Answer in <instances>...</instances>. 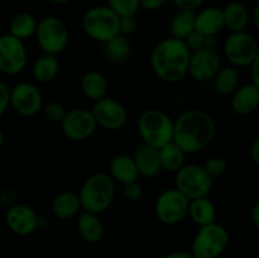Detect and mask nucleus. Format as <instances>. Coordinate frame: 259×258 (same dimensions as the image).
I'll list each match as a JSON object with an SVG mask.
<instances>
[{"label":"nucleus","instance_id":"1","mask_svg":"<svg viewBox=\"0 0 259 258\" xmlns=\"http://www.w3.org/2000/svg\"><path fill=\"white\" fill-rule=\"evenodd\" d=\"M217 125L207 111L202 109H189L174 120L172 141L186 154L204 151L214 139Z\"/></svg>","mask_w":259,"mask_h":258},{"label":"nucleus","instance_id":"2","mask_svg":"<svg viewBox=\"0 0 259 258\" xmlns=\"http://www.w3.org/2000/svg\"><path fill=\"white\" fill-rule=\"evenodd\" d=\"M191 51L182 39L169 37L159 40L151 52V67L154 75L167 83L184 80L189 72Z\"/></svg>","mask_w":259,"mask_h":258},{"label":"nucleus","instance_id":"3","mask_svg":"<svg viewBox=\"0 0 259 258\" xmlns=\"http://www.w3.org/2000/svg\"><path fill=\"white\" fill-rule=\"evenodd\" d=\"M81 209L99 214L106 211L115 199V182L110 175L96 172L89 176L78 191Z\"/></svg>","mask_w":259,"mask_h":258},{"label":"nucleus","instance_id":"4","mask_svg":"<svg viewBox=\"0 0 259 258\" xmlns=\"http://www.w3.org/2000/svg\"><path fill=\"white\" fill-rule=\"evenodd\" d=\"M142 143L161 148L174 139V119L161 109H147L142 111L137 121Z\"/></svg>","mask_w":259,"mask_h":258},{"label":"nucleus","instance_id":"5","mask_svg":"<svg viewBox=\"0 0 259 258\" xmlns=\"http://www.w3.org/2000/svg\"><path fill=\"white\" fill-rule=\"evenodd\" d=\"M229 242L225 227L214 222L199 228L192 240L191 253L195 258H219L227 250Z\"/></svg>","mask_w":259,"mask_h":258},{"label":"nucleus","instance_id":"6","mask_svg":"<svg viewBox=\"0 0 259 258\" xmlns=\"http://www.w3.org/2000/svg\"><path fill=\"white\" fill-rule=\"evenodd\" d=\"M120 17L109 7H94L82 17V29L91 39L106 43L119 33Z\"/></svg>","mask_w":259,"mask_h":258},{"label":"nucleus","instance_id":"7","mask_svg":"<svg viewBox=\"0 0 259 258\" xmlns=\"http://www.w3.org/2000/svg\"><path fill=\"white\" fill-rule=\"evenodd\" d=\"M212 181L204 166L196 163L185 164L175 174V187L189 200L207 196L211 192Z\"/></svg>","mask_w":259,"mask_h":258},{"label":"nucleus","instance_id":"8","mask_svg":"<svg viewBox=\"0 0 259 258\" xmlns=\"http://www.w3.org/2000/svg\"><path fill=\"white\" fill-rule=\"evenodd\" d=\"M34 35L42 52L53 56L62 53L70 39L66 24L56 17L42 18L38 22Z\"/></svg>","mask_w":259,"mask_h":258},{"label":"nucleus","instance_id":"9","mask_svg":"<svg viewBox=\"0 0 259 258\" xmlns=\"http://www.w3.org/2000/svg\"><path fill=\"white\" fill-rule=\"evenodd\" d=\"M190 200L176 187L166 189L157 196L154 214L164 225L180 224L189 212Z\"/></svg>","mask_w":259,"mask_h":258},{"label":"nucleus","instance_id":"10","mask_svg":"<svg viewBox=\"0 0 259 258\" xmlns=\"http://www.w3.org/2000/svg\"><path fill=\"white\" fill-rule=\"evenodd\" d=\"M223 51L233 67H247L257 57L259 46L255 38L244 30L230 33L225 39Z\"/></svg>","mask_w":259,"mask_h":258},{"label":"nucleus","instance_id":"11","mask_svg":"<svg viewBox=\"0 0 259 258\" xmlns=\"http://www.w3.org/2000/svg\"><path fill=\"white\" fill-rule=\"evenodd\" d=\"M28 62V51L23 40L12 34L0 35V72L8 76L19 75Z\"/></svg>","mask_w":259,"mask_h":258},{"label":"nucleus","instance_id":"12","mask_svg":"<svg viewBox=\"0 0 259 258\" xmlns=\"http://www.w3.org/2000/svg\"><path fill=\"white\" fill-rule=\"evenodd\" d=\"M61 128L68 139L83 142L95 134L98 124L91 110L85 108H75L67 110V114L61 121Z\"/></svg>","mask_w":259,"mask_h":258},{"label":"nucleus","instance_id":"13","mask_svg":"<svg viewBox=\"0 0 259 258\" xmlns=\"http://www.w3.org/2000/svg\"><path fill=\"white\" fill-rule=\"evenodd\" d=\"M222 68V57L215 48L202 47L191 52L189 62V72L192 80L197 82H209Z\"/></svg>","mask_w":259,"mask_h":258},{"label":"nucleus","instance_id":"14","mask_svg":"<svg viewBox=\"0 0 259 258\" xmlns=\"http://www.w3.org/2000/svg\"><path fill=\"white\" fill-rule=\"evenodd\" d=\"M98 126L106 131H119L125 126L128 121V111L125 106L116 99L105 96L95 101L91 109Z\"/></svg>","mask_w":259,"mask_h":258},{"label":"nucleus","instance_id":"15","mask_svg":"<svg viewBox=\"0 0 259 258\" xmlns=\"http://www.w3.org/2000/svg\"><path fill=\"white\" fill-rule=\"evenodd\" d=\"M10 106L23 116H33L43 108V96L37 85L28 81L18 82L10 89Z\"/></svg>","mask_w":259,"mask_h":258},{"label":"nucleus","instance_id":"16","mask_svg":"<svg viewBox=\"0 0 259 258\" xmlns=\"http://www.w3.org/2000/svg\"><path fill=\"white\" fill-rule=\"evenodd\" d=\"M38 219L37 212L25 204L10 205L5 212L7 227L18 235L33 234L38 229Z\"/></svg>","mask_w":259,"mask_h":258},{"label":"nucleus","instance_id":"17","mask_svg":"<svg viewBox=\"0 0 259 258\" xmlns=\"http://www.w3.org/2000/svg\"><path fill=\"white\" fill-rule=\"evenodd\" d=\"M133 158L139 176L144 179H153L162 171L158 148H154L149 144H139L134 151Z\"/></svg>","mask_w":259,"mask_h":258},{"label":"nucleus","instance_id":"18","mask_svg":"<svg viewBox=\"0 0 259 258\" xmlns=\"http://www.w3.org/2000/svg\"><path fill=\"white\" fill-rule=\"evenodd\" d=\"M230 108L237 115H249L259 108V90L250 83L239 86L230 99Z\"/></svg>","mask_w":259,"mask_h":258},{"label":"nucleus","instance_id":"19","mask_svg":"<svg viewBox=\"0 0 259 258\" xmlns=\"http://www.w3.org/2000/svg\"><path fill=\"white\" fill-rule=\"evenodd\" d=\"M224 28L223 10L219 8H205L195 15V30L205 37H217Z\"/></svg>","mask_w":259,"mask_h":258},{"label":"nucleus","instance_id":"20","mask_svg":"<svg viewBox=\"0 0 259 258\" xmlns=\"http://www.w3.org/2000/svg\"><path fill=\"white\" fill-rule=\"evenodd\" d=\"M109 172L114 182H119L121 185L138 181L139 179L136 162H134L133 156H129V154L121 153L113 157L109 164Z\"/></svg>","mask_w":259,"mask_h":258},{"label":"nucleus","instance_id":"21","mask_svg":"<svg viewBox=\"0 0 259 258\" xmlns=\"http://www.w3.org/2000/svg\"><path fill=\"white\" fill-rule=\"evenodd\" d=\"M77 232L86 243L100 242L104 235V224L99 214L82 211L77 218Z\"/></svg>","mask_w":259,"mask_h":258},{"label":"nucleus","instance_id":"22","mask_svg":"<svg viewBox=\"0 0 259 258\" xmlns=\"http://www.w3.org/2000/svg\"><path fill=\"white\" fill-rule=\"evenodd\" d=\"M80 88L83 96L91 101H98L105 98L108 93V81L99 71H88L80 80Z\"/></svg>","mask_w":259,"mask_h":258},{"label":"nucleus","instance_id":"23","mask_svg":"<svg viewBox=\"0 0 259 258\" xmlns=\"http://www.w3.org/2000/svg\"><path fill=\"white\" fill-rule=\"evenodd\" d=\"M81 210L78 194L75 191H62L55 197L52 202V212L61 220H67L76 217Z\"/></svg>","mask_w":259,"mask_h":258},{"label":"nucleus","instance_id":"24","mask_svg":"<svg viewBox=\"0 0 259 258\" xmlns=\"http://www.w3.org/2000/svg\"><path fill=\"white\" fill-rule=\"evenodd\" d=\"M187 217L191 218L192 222L199 227L211 224L217 219V207L215 204L207 196L197 197L190 200L189 212Z\"/></svg>","mask_w":259,"mask_h":258},{"label":"nucleus","instance_id":"25","mask_svg":"<svg viewBox=\"0 0 259 258\" xmlns=\"http://www.w3.org/2000/svg\"><path fill=\"white\" fill-rule=\"evenodd\" d=\"M222 10L225 28H228L230 33L244 32L249 22V13L244 4L239 2H230Z\"/></svg>","mask_w":259,"mask_h":258},{"label":"nucleus","instance_id":"26","mask_svg":"<svg viewBox=\"0 0 259 258\" xmlns=\"http://www.w3.org/2000/svg\"><path fill=\"white\" fill-rule=\"evenodd\" d=\"M58 72H60V61H58L57 56L43 53L33 63V78L39 83L51 82L57 77Z\"/></svg>","mask_w":259,"mask_h":258},{"label":"nucleus","instance_id":"27","mask_svg":"<svg viewBox=\"0 0 259 258\" xmlns=\"http://www.w3.org/2000/svg\"><path fill=\"white\" fill-rule=\"evenodd\" d=\"M158 153L162 171L176 174L179 169H181L186 164L185 163L186 153L174 141L158 148Z\"/></svg>","mask_w":259,"mask_h":258},{"label":"nucleus","instance_id":"28","mask_svg":"<svg viewBox=\"0 0 259 258\" xmlns=\"http://www.w3.org/2000/svg\"><path fill=\"white\" fill-rule=\"evenodd\" d=\"M38 22L29 13H18L12 18L9 23V34L18 39H29L35 34Z\"/></svg>","mask_w":259,"mask_h":258},{"label":"nucleus","instance_id":"29","mask_svg":"<svg viewBox=\"0 0 259 258\" xmlns=\"http://www.w3.org/2000/svg\"><path fill=\"white\" fill-rule=\"evenodd\" d=\"M212 88L220 95H232L239 88V72L233 66H225L212 78Z\"/></svg>","mask_w":259,"mask_h":258},{"label":"nucleus","instance_id":"30","mask_svg":"<svg viewBox=\"0 0 259 258\" xmlns=\"http://www.w3.org/2000/svg\"><path fill=\"white\" fill-rule=\"evenodd\" d=\"M195 13L189 10H177L169 22L171 37L185 40L195 30Z\"/></svg>","mask_w":259,"mask_h":258},{"label":"nucleus","instance_id":"31","mask_svg":"<svg viewBox=\"0 0 259 258\" xmlns=\"http://www.w3.org/2000/svg\"><path fill=\"white\" fill-rule=\"evenodd\" d=\"M104 55L110 62L119 63L123 62L131 55L132 45L128 38L123 34H118L106 43H104Z\"/></svg>","mask_w":259,"mask_h":258},{"label":"nucleus","instance_id":"32","mask_svg":"<svg viewBox=\"0 0 259 258\" xmlns=\"http://www.w3.org/2000/svg\"><path fill=\"white\" fill-rule=\"evenodd\" d=\"M108 7L119 17H136L141 8V0H108Z\"/></svg>","mask_w":259,"mask_h":258},{"label":"nucleus","instance_id":"33","mask_svg":"<svg viewBox=\"0 0 259 258\" xmlns=\"http://www.w3.org/2000/svg\"><path fill=\"white\" fill-rule=\"evenodd\" d=\"M204 168L205 171L207 172V175L214 180L218 179V177H222L223 175L227 172L228 162L225 161V158H223V157L212 156L205 162Z\"/></svg>","mask_w":259,"mask_h":258},{"label":"nucleus","instance_id":"34","mask_svg":"<svg viewBox=\"0 0 259 258\" xmlns=\"http://www.w3.org/2000/svg\"><path fill=\"white\" fill-rule=\"evenodd\" d=\"M43 114L46 118L52 123H60L63 120V118L67 114V109L58 101H50L42 108Z\"/></svg>","mask_w":259,"mask_h":258},{"label":"nucleus","instance_id":"35","mask_svg":"<svg viewBox=\"0 0 259 258\" xmlns=\"http://www.w3.org/2000/svg\"><path fill=\"white\" fill-rule=\"evenodd\" d=\"M123 194L128 201L137 202L143 197V186L139 184V181L131 182V184L123 185Z\"/></svg>","mask_w":259,"mask_h":258},{"label":"nucleus","instance_id":"36","mask_svg":"<svg viewBox=\"0 0 259 258\" xmlns=\"http://www.w3.org/2000/svg\"><path fill=\"white\" fill-rule=\"evenodd\" d=\"M185 43H186L187 48H189L191 52H194V51H197L206 46V37L202 35L201 33L194 30V32L185 39Z\"/></svg>","mask_w":259,"mask_h":258},{"label":"nucleus","instance_id":"37","mask_svg":"<svg viewBox=\"0 0 259 258\" xmlns=\"http://www.w3.org/2000/svg\"><path fill=\"white\" fill-rule=\"evenodd\" d=\"M138 23H137L136 17H120L119 22V33L123 35H131L137 30Z\"/></svg>","mask_w":259,"mask_h":258},{"label":"nucleus","instance_id":"38","mask_svg":"<svg viewBox=\"0 0 259 258\" xmlns=\"http://www.w3.org/2000/svg\"><path fill=\"white\" fill-rule=\"evenodd\" d=\"M10 106V89L0 81V118Z\"/></svg>","mask_w":259,"mask_h":258},{"label":"nucleus","instance_id":"39","mask_svg":"<svg viewBox=\"0 0 259 258\" xmlns=\"http://www.w3.org/2000/svg\"><path fill=\"white\" fill-rule=\"evenodd\" d=\"M175 5L180 10H189V12H195L202 5L204 0H174Z\"/></svg>","mask_w":259,"mask_h":258},{"label":"nucleus","instance_id":"40","mask_svg":"<svg viewBox=\"0 0 259 258\" xmlns=\"http://www.w3.org/2000/svg\"><path fill=\"white\" fill-rule=\"evenodd\" d=\"M250 78H252L253 85L259 90V52L250 65Z\"/></svg>","mask_w":259,"mask_h":258},{"label":"nucleus","instance_id":"41","mask_svg":"<svg viewBox=\"0 0 259 258\" xmlns=\"http://www.w3.org/2000/svg\"><path fill=\"white\" fill-rule=\"evenodd\" d=\"M169 0H141V7L147 10H157L166 5Z\"/></svg>","mask_w":259,"mask_h":258},{"label":"nucleus","instance_id":"42","mask_svg":"<svg viewBox=\"0 0 259 258\" xmlns=\"http://www.w3.org/2000/svg\"><path fill=\"white\" fill-rule=\"evenodd\" d=\"M250 157H252L253 163L259 168V136L253 141L250 147Z\"/></svg>","mask_w":259,"mask_h":258},{"label":"nucleus","instance_id":"43","mask_svg":"<svg viewBox=\"0 0 259 258\" xmlns=\"http://www.w3.org/2000/svg\"><path fill=\"white\" fill-rule=\"evenodd\" d=\"M163 258H195L191 252H186V250H175V252L168 253L164 255Z\"/></svg>","mask_w":259,"mask_h":258},{"label":"nucleus","instance_id":"44","mask_svg":"<svg viewBox=\"0 0 259 258\" xmlns=\"http://www.w3.org/2000/svg\"><path fill=\"white\" fill-rule=\"evenodd\" d=\"M252 222L255 225V228L259 230V200L255 201V204L253 205L252 209Z\"/></svg>","mask_w":259,"mask_h":258},{"label":"nucleus","instance_id":"45","mask_svg":"<svg viewBox=\"0 0 259 258\" xmlns=\"http://www.w3.org/2000/svg\"><path fill=\"white\" fill-rule=\"evenodd\" d=\"M252 18H253V23H254L255 28L259 30V2L257 3V5H255L254 10H253Z\"/></svg>","mask_w":259,"mask_h":258},{"label":"nucleus","instance_id":"46","mask_svg":"<svg viewBox=\"0 0 259 258\" xmlns=\"http://www.w3.org/2000/svg\"><path fill=\"white\" fill-rule=\"evenodd\" d=\"M52 3H55V4H58V5H63V4H67L68 2H71V0H51Z\"/></svg>","mask_w":259,"mask_h":258},{"label":"nucleus","instance_id":"47","mask_svg":"<svg viewBox=\"0 0 259 258\" xmlns=\"http://www.w3.org/2000/svg\"><path fill=\"white\" fill-rule=\"evenodd\" d=\"M3 144H4V133H3L2 128H0V149H2Z\"/></svg>","mask_w":259,"mask_h":258},{"label":"nucleus","instance_id":"48","mask_svg":"<svg viewBox=\"0 0 259 258\" xmlns=\"http://www.w3.org/2000/svg\"><path fill=\"white\" fill-rule=\"evenodd\" d=\"M252 2H255V3H258V2H259V0H252Z\"/></svg>","mask_w":259,"mask_h":258}]
</instances>
